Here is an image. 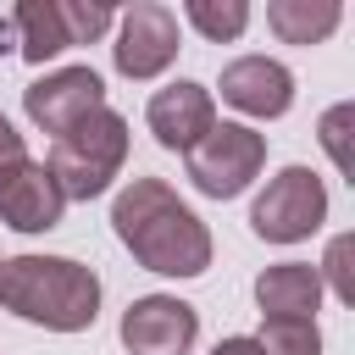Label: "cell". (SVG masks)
Wrapping results in <instances>:
<instances>
[{
	"label": "cell",
	"mask_w": 355,
	"mask_h": 355,
	"mask_svg": "<svg viewBox=\"0 0 355 355\" xmlns=\"http://www.w3.org/2000/svg\"><path fill=\"white\" fill-rule=\"evenodd\" d=\"M111 227L122 250L161 277H200L211 266V227L161 183V178H133L111 200Z\"/></svg>",
	"instance_id": "1"
},
{
	"label": "cell",
	"mask_w": 355,
	"mask_h": 355,
	"mask_svg": "<svg viewBox=\"0 0 355 355\" xmlns=\"http://www.w3.org/2000/svg\"><path fill=\"white\" fill-rule=\"evenodd\" d=\"M0 305L50 333H83L100 316V277L67 255H17L0 261Z\"/></svg>",
	"instance_id": "2"
},
{
	"label": "cell",
	"mask_w": 355,
	"mask_h": 355,
	"mask_svg": "<svg viewBox=\"0 0 355 355\" xmlns=\"http://www.w3.org/2000/svg\"><path fill=\"white\" fill-rule=\"evenodd\" d=\"M122 161H128V116L111 111V105L89 111L67 133H55V150H50V172H55L67 200L105 194L111 178L122 172Z\"/></svg>",
	"instance_id": "3"
},
{
	"label": "cell",
	"mask_w": 355,
	"mask_h": 355,
	"mask_svg": "<svg viewBox=\"0 0 355 355\" xmlns=\"http://www.w3.org/2000/svg\"><path fill=\"white\" fill-rule=\"evenodd\" d=\"M183 155H189V183L205 200H233V194H244L261 178V166H266V133H255L244 122H211Z\"/></svg>",
	"instance_id": "4"
},
{
	"label": "cell",
	"mask_w": 355,
	"mask_h": 355,
	"mask_svg": "<svg viewBox=\"0 0 355 355\" xmlns=\"http://www.w3.org/2000/svg\"><path fill=\"white\" fill-rule=\"evenodd\" d=\"M322 222H327V183L311 166H283L250 211V227L266 244H300Z\"/></svg>",
	"instance_id": "5"
},
{
	"label": "cell",
	"mask_w": 355,
	"mask_h": 355,
	"mask_svg": "<svg viewBox=\"0 0 355 355\" xmlns=\"http://www.w3.org/2000/svg\"><path fill=\"white\" fill-rule=\"evenodd\" d=\"M178 50H183L178 17L166 6H155V0H133L128 17H122V28H116V44H111L116 72L133 78V83H150V78H161L178 61Z\"/></svg>",
	"instance_id": "6"
},
{
	"label": "cell",
	"mask_w": 355,
	"mask_h": 355,
	"mask_svg": "<svg viewBox=\"0 0 355 355\" xmlns=\"http://www.w3.org/2000/svg\"><path fill=\"white\" fill-rule=\"evenodd\" d=\"M100 105H105V83L94 67H61V72H44L22 89V111L44 133H67L72 122H83Z\"/></svg>",
	"instance_id": "7"
},
{
	"label": "cell",
	"mask_w": 355,
	"mask_h": 355,
	"mask_svg": "<svg viewBox=\"0 0 355 355\" xmlns=\"http://www.w3.org/2000/svg\"><path fill=\"white\" fill-rule=\"evenodd\" d=\"M200 338V316L178 294H144L122 311V344L128 355H189Z\"/></svg>",
	"instance_id": "8"
},
{
	"label": "cell",
	"mask_w": 355,
	"mask_h": 355,
	"mask_svg": "<svg viewBox=\"0 0 355 355\" xmlns=\"http://www.w3.org/2000/svg\"><path fill=\"white\" fill-rule=\"evenodd\" d=\"M67 211V194L44 161H11L0 172V222L17 233H50Z\"/></svg>",
	"instance_id": "9"
},
{
	"label": "cell",
	"mask_w": 355,
	"mask_h": 355,
	"mask_svg": "<svg viewBox=\"0 0 355 355\" xmlns=\"http://www.w3.org/2000/svg\"><path fill=\"white\" fill-rule=\"evenodd\" d=\"M216 89H222V100L233 111L261 116V122H272V116H283L294 105V72L283 61H272V55H239V61H227Z\"/></svg>",
	"instance_id": "10"
},
{
	"label": "cell",
	"mask_w": 355,
	"mask_h": 355,
	"mask_svg": "<svg viewBox=\"0 0 355 355\" xmlns=\"http://www.w3.org/2000/svg\"><path fill=\"white\" fill-rule=\"evenodd\" d=\"M144 122H150V133H155V144H161V150H189V144L216 122V100H211V89H205V83L178 78V83H166V89H155V94H150Z\"/></svg>",
	"instance_id": "11"
},
{
	"label": "cell",
	"mask_w": 355,
	"mask_h": 355,
	"mask_svg": "<svg viewBox=\"0 0 355 355\" xmlns=\"http://www.w3.org/2000/svg\"><path fill=\"white\" fill-rule=\"evenodd\" d=\"M255 305H261V316H316V305H322V272L311 261L266 266L255 277Z\"/></svg>",
	"instance_id": "12"
},
{
	"label": "cell",
	"mask_w": 355,
	"mask_h": 355,
	"mask_svg": "<svg viewBox=\"0 0 355 355\" xmlns=\"http://www.w3.org/2000/svg\"><path fill=\"white\" fill-rule=\"evenodd\" d=\"M11 28H17V55H22L28 67H44V61H55L61 50H72V33H67L55 0H17Z\"/></svg>",
	"instance_id": "13"
},
{
	"label": "cell",
	"mask_w": 355,
	"mask_h": 355,
	"mask_svg": "<svg viewBox=\"0 0 355 355\" xmlns=\"http://www.w3.org/2000/svg\"><path fill=\"white\" fill-rule=\"evenodd\" d=\"M344 0H266V22L283 44H322L333 39Z\"/></svg>",
	"instance_id": "14"
},
{
	"label": "cell",
	"mask_w": 355,
	"mask_h": 355,
	"mask_svg": "<svg viewBox=\"0 0 355 355\" xmlns=\"http://www.w3.org/2000/svg\"><path fill=\"white\" fill-rule=\"evenodd\" d=\"M183 17L194 22L200 39L233 44V39L250 28V0H183Z\"/></svg>",
	"instance_id": "15"
},
{
	"label": "cell",
	"mask_w": 355,
	"mask_h": 355,
	"mask_svg": "<svg viewBox=\"0 0 355 355\" xmlns=\"http://www.w3.org/2000/svg\"><path fill=\"white\" fill-rule=\"evenodd\" d=\"M255 344H261L266 355H322L316 316H266Z\"/></svg>",
	"instance_id": "16"
},
{
	"label": "cell",
	"mask_w": 355,
	"mask_h": 355,
	"mask_svg": "<svg viewBox=\"0 0 355 355\" xmlns=\"http://www.w3.org/2000/svg\"><path fill=\"white\" fill-rule=\"evenodd\" d=\"M55 11H61V22H67L72 44H94V39H105V28H111V11H105L100 0H55Z\"/></svg>",
	"instance_id": "17"
},
{
	"label": "cell",
	"mask_w": 355,
	"mask_h": 355,
	"mask_svg": "<svg viewBox=\"0 0 355 355\" xmlns=\"http://www.w3.org/2000/svg\"><path fill=\"white\" fill-rule=\"evenodd\" d=\"M349 250H355V239H349V233H338V239L327 244V261L316 266V272L333 283V294H338L344 305H355V266H349Z\"/></svg>",
	"instance_id": "18"
},
{
	"label": "cell",
	"mask_w": 355,
	"mask_h": 355,
	"mask_svg": "<svg viewBox=\"0 0 355 355\" xmlns=\"http://www.w3.org/2000/svg\"><path fill=\"white\" fill-rule=\"evenodd\" d=\"M349 105H333L327 116H322V144H327V155H333V166L338 172H349V150H344V128H349Z\"/></svg>",
	"instance_id": "19"
},
{
	"label": "cell",
	"mask_w": 355,
	"mask_h": 355,
	"mask_svg": "<svg viewBox=\"0 0 355 355\" xmlns=\"http://www.w3.org/2000/svg\"><path fill=\"white\" fill-rule=\"evenodd\" d=\"M22 155H28V150H22V133H17V128L0 116V172H6L11 161H22Z\"/></svg>",
	"instance_id": "20"
},
{
	"label": "cell",
	"mask_w": 355,
	"mask_h": 355,
	"mask_svg": "<svg viewBox=\"0 0 355 355\" xmlns=\"http://www.w3.org/2000/svg\"><path fill=\"white\" fill-rule=\"evenodd\" d=\"M211 355H266V349H261L255 338H222V344H216Z\"/></svg>",
	"instance_id": "21"
},
{
	"label": "cell",
	"mask_w": 355,
	"mask_h": 355,
	"mask_svg": "<svg viewBox=\"0 0 355 355\" xmlns=\"http://www.w3.org/2000/svg\"><path fill=\"white\" fill-rule=\"evenodd\" d=\"M17 50V28H11V17H0V55H11Z\"/></svg>",
	"instance_id": "22"
},
{
	"label": "cell",
	"mask_w": 355,
	"mask_h": 355,
	"mask_svg": "<svg viewBox=\"0 0 355 355\" xmlns=\"http://www.w3.org/2000/svg\"><path fill=\"white\" fill-rule=\"evenodd\" d=\"M100 6H105V11H111V6H133V0H100Z\"/></svg>",
	"instance_id": "23"
}]
</instances>
